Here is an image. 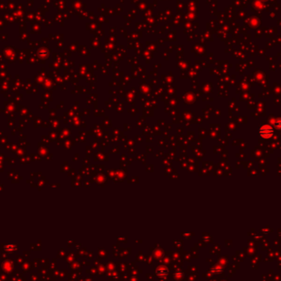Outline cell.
<instances>
[{
	"label": "cell",
	"instance_id": "1",
	"mask_svg": "<svg viewBox=\"0 0 281 281\" xmlns=\"http://www.w3.org/2000/svg\"><path fill=\"white\" fill-rule=\"evenodd\" d=\"M258 134L261 138H271L274 134V128H272L271 125H262L258 129Z\"/></svg>",
	"mask_w": 281,
	"mask_h": 281
},
{
	"label": "cell",
	"instance_id": "2",
	"mask_svg": "<svg viewBox=\"0 0 281 281\" xmlns=\"http://www.w3.org/2000/svg\"><path fill=\"white\" fill-rule=\"evenodd\" d=\"M274 127L277 130H281V118H278L277 120L274 122Z\"/></svg>",
	"mask_w": 281,
	"mask_h": 281
}]
</instances>
